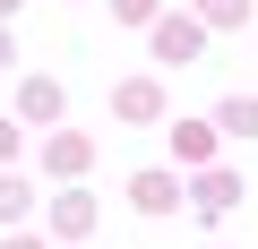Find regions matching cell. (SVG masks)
Segmentation results:
<instances>
[{"label": "cell", "mask_w": 258, "mask_h": 249, "mask_svg": "<svg viewBox=\"0 0 258 249\" xmlns=\"http://www.w3.org/2000/svg\"><path fill=\"white\" fill-rule=\"evenodd\" d=\"M129 198H138L147 215H164V206H181V181H172V172H138V189H129Z\"/></svg>", "instance_id": "5b68a950"}, {"label": "cell", "mask_w": 258, "mask_h": 249, "mask_svg": "<svg viewBox=\"0 0 258 249\" xmlns=\"http://www.w3.org/2000/svg\"><path fill=\"white\" fill-rule=\"evenodd\" d=\"M9 146H18V129H9V120H0V155H9Z\"/></svg>", "instance_id": "4fadbf2b"}, {"label": "cell", "mask_w": 258, "mask_h": 249, "mask_svg": "<svg viewBox=\"0 0 258 249\" xmlns=\"http://www.w3.org/2000/svg\"><path fill=\"white\" fill-rule=\"evenodd\" d=\"M155 112H164L155 77H129V86H120V120H155Z\"/></svg>", "instance_id": "8992f818"}, {"label": "cell", "mask_w": 258, "mask_h": 249, "mask_svg": "<svg viewBox=\"0 0 258 249\" xmlns=\"http://www.w3.org/2000/svg\"><path fill=\"white\" fill-rule=\"evenodd\" d=\"M189 198H198L207 215H224V206L241 198V181H232V172H198V189H189Z\"/></svg>", "instance_id": "52a82bcc"}, {"label": "cell", "mask_w": 258, "mask_h": 249, "mask_svg": "<svg viewBox=\"0 0 258 249\" xmlns=\"http://www.w3.org/2000/svg\"><path fill=\"white\" fill-rule=\"evenodd\" d=\"M198 52H207V26L198 18H155V60L164 69H189Z\"/></svg>", "instance_id": "6da1fadb"}, {"label": "cell", "mask_w": 258, "mask_h": 249, "mask_svg": "<svg viewBox=\"0 0 258 249\" xmlns=\"http://www.w3.org/2000/svg\"><path fill=\"white\" fill-rule=\"evenodd\" d=\"M120 18H155V0H120Z\"/></svg>", "instance_id": "7c38bea8"}, {"label": "cell", "mask_w": 258, "mask_h": 249, "mask_svg": "<svg viewBox=\"0 0 258 249\" xmlns=\"http://www.w3.org/2000/svg\"><path fill=\"white\" fill-rule=\"evenodd\" d=\"M207 18H215V26H232V18H241V0H207Z\"/></svg>", "instance_id": "8fae6325"}, {"label": "cell", "mask_w": 258, "mask_h": 249, "mask_svg": "<svg viewBox=\"0 0 258 249\" xmlns=\"http://www.w3.org/2000/svg\"><path fill=\"white\" fill-rule=\"evenodd\" d=\"M52 232H60V240H86V232H95V198H86V189H69V198L52 206Z\"/></svg>", "instance_id": "3957f363"}, {"label": "cell", "mask_w": 258, "mask_h": 249, "mask_svg": "<svg viewBox=\"0 0 258 249\" xmlns=\"http://www.w3.org/2000/svg\"><path fill=\"white\" fill-rule=\"evenodd\" d=\"M0 69H9V35H0Z\"/></svg>", "instance_id": "9a60e30c"}, {"label": "cell", "mask_w": 258, "mask_h": 249, "mask_svg": "<svg viewBox=\"0 0 258 249\" xmlns=\"http://www.w3.org/2000/svg\"><path fill=\"white\" fill-rule=\"evenodd\" d=\"M86 155H95L86 138H52V155H43V163H52V172H86Z\"/></svg>", "instance_id": "ba28073f"}, {"label": "cell", "mask_w": 258, "mask_h": 249, "mask_svg": "<svg viewBox=\"0 0 258 249\" xmlns=\"http://www.w3.org/2000/svg\"><path fill=\"white\" fill-rule=\"evenodd\" d=\"M9 249H43V240H26V232H18V240H9Z\"/></svg>", "instance_id": "5bb4252c"}, {"label": "cell", "mask_w": 258, "mask_h": 249, "mask_svg": "<svg viewBox=\"0 0 258 249\" xmlns=\"http://www.w3.org/2000/svg\"><path fill=\"white\" fill-rule=\"evenodd\" d=\"M18 120L52 129V120H60V86H52V77H26V86H18Z\"/></svg>", "instance_id": "7a4b0ae2"}, {"label": "cell", "mask_w": 258, "mask_h": 249, "mask_svg": "<svg viewBox=\"0 0 258 249\" xmlns=\"http://www.w3.org/2000/svg\"><path fill=\"white\" fill-rule=\"evenodd\" d=\"M172 146H181V155H215V129H207V120H181Z\"/></svg>", "instance_id": "9c48e42d"}, {"label": "cell", "mask_w": 258, "mask_h": 249, "mask_svg": "<svg viewBox=\"0 0 258 249\" xmlns=\"http://www.w3.org/2000/svg\"><path fill=\"white\" fill-rule=\"evenodd\" d=\"M215 112H224V120H215L224 138H258V95H224Z\"/></svg>", "instance_id": "277c9868"}, {"label": "cell", "mask_w": 258, "mask_h": 249, "mask_svg": "<svg viewBox=\"0 0 258 249\" xmlns=\"http://www.w3.org/2000/svg\"><path fill=\"white\" fill-rule=\"evenodd\" d=\"M26 198H35V189H26L18 172H9V181H0V215H26Z\"/></svg>", "instance_id": "30bf717a"}]
</instances>
